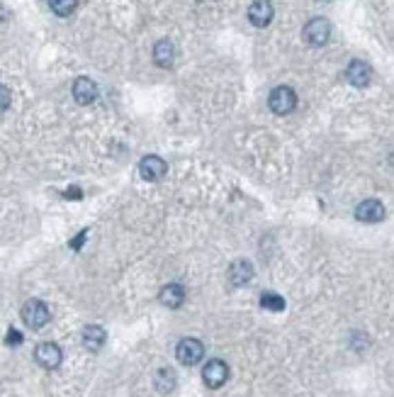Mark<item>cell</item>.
Listing matches in <instances>:
<instances>
[{
    "label": "cell",
    "mask_w": 394,
    "mask_h": 397,
    "mask_svg": "<svg viewBox=\"0 0 394 397\" xmlns=\"http://www.w3.org/2000/svg\"><path fill=\"white\" fill-rule=\"evenodd\" d=\"M159 300H161V304H166L170 310H178L180 304L185 302V288L180 283H168L164 290H161Z\"/></svg>",
    "instance_id": "7c38bea8"
},
{
    "label": "cell",
    "mask_w": 394,
    "mask_h": 397,
    "mask_svg": "<svg viewBox=\"0 0 394 397\" xmlns=\"http://www.w3.org/2000/svg\"><path fill=\"white\" fill-rule=\"evenodd\" d=\"M202 380H205L207 387L217 390V387H221L229 380V366H226L224 361H219V358H212V361H207V366L202 368Z\"/></svg>",
    "instance_id": "5b68a950"
},
{
    "label": "cell",
    "mask_w": 394,
    "mask_h": 397,
    "mask_svg": "<svg viewBox=\"0 0 394 397\" xmlns=\"http://www.w3.org/2000/svg\"><path fill=\"white\" fill-rule=\"evenodd\" d=\"M154 61H156V66H161V68L173 66V61H175V47H173V41H168V39L156 41V47H154Z\"/></svg>",
    "instance_id": "9a60e30c"
},
{
    "label": "cell",
    "mask_w": 394,
    "mask_h": 397,
    "mask_svg": "<svg viewBox=\"0 0 394 397\" xmlns=\"http://www.w3.org/2000/svg\"><path fill=\"white\" fill-rule=\"evenodd\" d=\"M273 3L270 0H256L251 8H248V20H251L253 27H268L273 22Z\"/></svg>",
    "instance_id": "30bf717a"
},
{
    "label": "cell",
    "mask_w": 394,
    "mask_h": 397,
    "mask_svg": "<svg viewBox=\"0 0 394 397\" xmlns=\"http://www.w3.org/2000/svg\"><path fill=\"white\" fill-rule=\"evenodd\" d=\"M268 105H270V110L275 115H290L295 110V105H297V95H295V90L290 86H277L273 88Z\"/></svg>",
    "instance_id": "7a4b0ae2"
},
{
    "label": "cell",
    "mask_w": 394,
    "mask_h": 397,
    "mask_svg": "<svg viewBox=\"0 0 394 397\" xmlns=\"http://www.w3.org/2000/svg\"><path fill=\"white\" fill-rule=\"evenodd\" d=\"M105 339H108V334H105L103 327L97 325H90L83 329V346H86L88 351H92V354H97V351L105 346Z\"/></svg>",
    "instance_id": "5bb4252c"
},
{
    "label": "cell",
    "mask_w": 394,
    "mask_h": 397,
    "mask_svg": "<svg viewBox=\"0 0 394 397\" xmlns=\"http://www.w3.org/2000/svg\"><path fill=\"white\" fill-rule=\"evenodd\" d=\"M331 37V25L324 17H314L304 25V39L312 44V47H324Z\"/></svg>",
    "instance_id": "8992f818"
},
{
    "label": "cell",
    "mask_w": 394,
    "mask_h": 397,
    "mask_svg": "<svg viewBox=\"0 0 394 397\" xmlns=\"http://www.w3.org/2000/svg\"><path fill=\"white\" fill-rule=\"evenodd\" d=\"M6 344H8V346H17V344H22V334H20V331H17V329H8Z\"/></svg>",
    "instance_id": "ffe728a7"
},
{
    "label": "cell",
    "mask_w": 394,
    "mask_h": 397,
    "mask_svg": "<svg viewBox=\"0 0 394 397\" xmlns=\"http://www.w3.org/2000/svg\"><path fill=\"white\" fill-rule=\"evenodd\" d=\"M253 278V266L251 261H234L231 263V269H229V280L231 285H236V288H241V285H246L248 280Z\"/></svg>",
    "instance_id": "4fadbf2b"
},
{
    "label": "cell",
    "mask_w": 394,
    "mask_h": 397,
    "mask_svg": "<svg viewBox=\"0 0 394 397\" xmlns=\"http://www.w3.org/2000/svg\"><path fill=\"white\" fill-rule=\"evenodd\" d=\"M346 78H348L351 86L365 88L370 81H373V68H370V64H365V61H360V59H355V61H351L348 68H346Z\"/></svg>",
    "instance_id": "9c48e42d"
},
{
    "label": "cell",
    "mask_w": 394,
    "mask_h": 397,
    "mask_svg": "<svg viewBox=\"0 0 394 397\" xmlns=\"http://www.w3.org/2000/svg\"><path fill=\"white\" fill-rule=\"evenodd\" d=\"M261 304L270 312H282V310H285V298H280L277 293H263L261 295Z\"/></svg>",
    "instance_id": "e0dca14e"
},
{
    "label": "cell",
    "mask_w": 394,
    "mask_h": 397,
    "mask_svg": "<svg viewBox=\"0 0 394 397\" xmlns=\"http://www.w3.org/2000/svg\"><path fill=\"white\" fill-rule=\"evenodd\" d=\"M49 320H52V312L41 300H27L25 307H22V322L30 329H41V327L49 325Z\"/></svg>",
    "instance_id": "6da1fadb"
},
{
    "label": "cell",
    "mask_w": 394,
    "mask_h": 397,
    "mask_svg": "<svg viewBox=\"0 0 394 397\" xmlns=\"http://www.w3.org/2000/svg\"><path fill=\"white\" fill-rule=\"evenodd\" d=\"M156 390L159 392H173L175 390V383H178V378H175V373L170 371V368H159V371H156Z\"/></svg>",
    "instance_id": "2e32d148"
},
{
    "label": "cell",
    "mask_w": 394,
    "mask_h": 397,
    "mask_svg": "<svg viewBox=\"0 0 394 397\" xmlns=\"http://www.w3.org/2000/svg\"><path fill=\"white\" fill-rule=\"evenodd\" d=\"M175 356H178V361L183 363V366H197V363L202 361V356H205V344H202L200 339L188 336V339H183L178 344Z\"/></svg>",
    "instance_id": "3957f363"
},
{
    "label": "cell",
    "mask_w": 394,
    "mask_h": 397,
    "mask_svg": "<svg viewBox=\"0 0 394 397\" xmlns=\"http://www.w3.org/2000/svg\"><path fill=\"white\" fill-rule=\"evenodd\" d=\"M86 239H88V229H83V232L78 234V237L71 242V249H73V251H81V246H83V242H86Z\"/></svg>",
    "instance_id": "44dd1931"
},
{
    "label": "cell",
    "mask_w": 394,
    "mask_h": 397,
    "mask_svg": "<svg viewBox=\"0 0 394 397\" xmlns=\"http://www.w3.org/2000/svg\"><path fill=\"white\" fill-rule=\"evenodd\" d=\"M166 171H168V164H166L161 156H144L141 164H139V173H141L144 181H149V183L161 181L166 175Z\"/></svg>",
    "instance_id": "52a82bcc"
},
{
    "label": "cell",
    "mask_w": 394,
    "mask_h": 397,
    "mask_svg": "<svg viewBox=\"0 0 394 397\" xmlns=\"http://www.w3.org/2000/svg\"><path fill=\"white\" fill-rule=\"evenodd\" d=\"M61 349H59L54 341H41L39 346L35 349V361L39 363L41 368L46 371H54V368L61 366Z\"/></svg>",
    "instance_id": "277c9868"
},
{
    "label": "cell",
    "mask_w": 394,
    "mask_h": 397,
    "mask_svg": "<svg viewBox=\"0 0 394 397\" xmlns=\"http://www.w3.org/2000/svg\"><path fill=\"white\" fill-rule=\"evenodd\" d=\"M73 98H76V103L81 105H90L97 100V83L90 81V78H78L76 83H73Z\"/></svg>",
    "instance_id": "8fae6325"
},
{
    "label": "cell",
    "mask_w": 394,
    "mask_h": 397,
    "mask_svg": "<svg viewBox=\"0 0 394 397\" xmlns=\"http://www.w3.org/2000/svg\"><path fill=\"white\" fill-rule=\"evenodd\" d=\"M63 197H73V200H81V197H83V193L78 191L76 186H73L71 191H66V193H63Z\"/></svg>",
    "instance_id": "7402d4cb"
},
{
    "label": "cell",
    "mask_w": 394,
    "mask_h": 397,
    "mask_svg": "<svg viewBox=\"0 0 394 397\" xmlns=\"http://www.w3.org/2000/svg\"><path fill=\"white\" fill-rule=\"evenodd\" d=\"M49 6L59 17H68L78 8V0H49Z\"/></svg>",
    "instance_id": "ac0fdd59"
},
{
    "label": "cell",
    "mask_w": 394,
    "mask_h": 397,
    "mask_svg": "<svg viewBox=\"0 0 394 397\" xmlns=\"http://www.w3.org/2000/svg\"><path fill=\"white\" fill-rule=\"evenodd\" d=\"M10 103H12V95H10V90H8L6 86H0V115L6 113L8 108H10Z\"/></svg>",
    "instance_id": "d6986e66"
},
{
    "label": "cell",
    "mask_w": 394,
    "mask_h": 397,
    "mask_svg": "<svg viewBox=\"0 0 394 397\" xmlns=\"http://www.w3.org/2000/svg\"><path fill=\"white\" fill-rule=\"evenodd\" d=\"M355 220L358 222H382L384 220V205L380 200H363L358 207H355Z\"/></svg>",
    "instance_id": "ba28073f"
}]
</instances>
